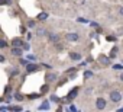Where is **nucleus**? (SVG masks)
I'll return each instance as SVG.
<instances>
[{
	"instance_id": "nucleus-22",
	"label": "nucleus",
	"mask_w": 123,
	"mask_h": 112,
	"mask_svg": "<svg viewBox=\"0 0 123 112\" xmlns=\"http://www.w3.org/2000/svg\"><path fill=\"white\" fill-rule=\"evenodd\" d=\"M20 64H23V66H26V64H28V61H26V60H23V58H22V60H20Z\"/></svg>"
},
{
	"instance_id": "nucleus-8",
	"label": "nucleus",
	"mask_w": 123,
	"mask_h": 112,
	"mask_svg": "<svg viewBox=\"0 0 123 112\" xmlns=\"http://www.w3.org/2000/svg\"><path fill=\"white\" fill-rule=\"evenodd\" d=\"M77 95H78V90H77V89H73V90H71V93H68V96H67V98H68V100H73V99H75V98H77Z\"/></svg>"
},
{
	"instance_id": "nucleus-17",
	"label": "nucleus",
	"mask_w": 123,
	"mask_h": 112,
	"mask_svg": "<svg viewBox=\"0 0 123 112\" xmlns=\"http://www.w3.org/2000/svg\"><path fill=\"white\" fill-rule=\"evenodd\" d=\"M113 69H114V70H123V66H122V64H114Z\"/></svg>"
},
{
	"instance_id": "nucleus-24",
	"label": "nucleus",
	"mask_w": 123,
	"mask_h": 112,
	"mask_svg": "<svg viewBox=\"0 0 123 112\" xmlns=\"http://www.w3.org/2000/svg\"><path fill=\"white\" fill-rule=\"evenodd\" d=\"M12 111H16V112H19V111H20V108H19V106H15V108H12Z\"/></svg>"
},
{
	"instance_id": "nucleus-19",
	"label": "nucleus",
	"mask_w": 123,
	"mask_h": 112,
	"mask_svg": "<svg viewBox=\"0 0 123 112\" xmlns=\"http://www.w3.org/2000/svg\"><path fill=\"white\" fill-rule=\"evenodd\" d=\"M77 22H80V23H87V21H86L84 18H78V19H77Z\"/></svg>"
},
{
	"instance_id": "nucleus-18",
	"label": "nucleus",
	"mask_w": 123,
	"mask_h": 112,
	"mask_svg": "<svg viewBox=\"0 0 123 112\" xmlns=\"http://www.w3.org/2000/svg\"><path fill=\"white\" fill-rule=\"evenodd\" d=\"M114 54H117V47H114V48L111 49V52H110V55H111V57H113Z\"/></svg>"
},
{
	"instance_id": "nucleus-27",
	"label": "nucleus",
	"mask_w": 123,
	"mask_h": 112,
	"mask_svg": "<svg viewBox=\"0 0 123 112\" xmlns=\"http://www.w3.org/2000/svg\"><path fill=\"white\" fill-rule=\"evenodd\" d=\"M120 80H122V82H123V73H122V74H120Z\"/></svg>"
},
{
	"instance_id": "nucleus-16",
	"label": "nucleus",
	"mask_w": 123,
	"mask_h": 112,
	"mask_svg": "<svg viewBox=\"0 0 123 112\" xmlns=\"http://www.w3.org/2000/svg\"><path fill=\"white\" fill-rule=\"evenodd\" d=\"M84 77H86V79L93 77V71H86V73H84Z\"/></svg>"
},
{
	"instance_id": "nucleus-2",
	"label": "nucleus",
	"mask_w": 123,
	"mask_h": 112,
	"mask_svg": "<svg viewBox=\"0 0 123 112\" xmlns=\"http://www.w3.org/2000/svg\"><path fill=\"white\" fill-rule=\"evenodd\" d=\"M96 108H97L98 111H103V109L106 108V99H104V98H97V100H96Z\"/></svg>"
},
{
	"instance_id": "nucleus-4",
	"label": "nucleus",
	"mask_w": 123,
	"mask_h": 112,
	"mask_svg": "<svg viewBox=\"0 0 123 112\" xmlns=\"http://www.w3.org/2000/svg\"><path fill=\"white\" fill-rule=\"evenodd\" d=\"M10 52H12V55H15V57H20V55L23 54V51H22L19 47H13V48L10 49Z\"/></svg>"
},
{
	"instance_id": "nucleus-20",
	"label": "nucleus",
	"mask_w": 123,
	"mask_h": 112,
	"mask_svg": "<svg viewBox=\"0 0 123 112\" xmlns=\"http://www.w3.org/2000/svg\"><path fill=\"white\" fill-rule=\"evenodd\" d=\"M28 60H31V61H35V60H36V57L31 54V55H28Z\"/></svg>"
},
{
	"instance_id": "nucleus-28",
	"label": "nucleus",
	"mask_w": 123,
	"mask_h": 112,
	"mask_svg": "<svg viewBox=\"0 0 123 112\" xmlns=\"http://www.w3.org/2000/svg\"><path fill=\"white\" fill-rule=\"evenodd\" d=\"M120 15H122V16H123V7H122V9H120Z\"/></svg>"
},
{
	"instance_id": "nucleus-11",
	"label": "nucleus",
	"mask_w": 123,
	"mask_h": 112,
	"mask_svg": "<svg viewBox=\"0 0 123 112\" xmlns=\"http://www.w3.org/2000/svg\"><path fill=\"white\" fill-rule=\"evenodd\" d=\"M26 70H28L29 73H32V71H36V70H38V66H36V64H28Z\"/></svg>"
},
{
	"instance_id": "nucleus-21",
	"label": "nucleus",
	"mask_w": 123,
	"mask_h": 112,
	"mask_svg": "<svg viewBox=\"0 0 123 112\" xmlns=\"http://www.w3.org/2000/svg\"><path fill=\"white\" fill-rule=\"evenodd\" d=\"M29 48H31L29 44H23V49H29Z\"/></svg>"
},
{
	"instance_id": "nucleus-30",
	"label": "nucleus",
	"mask_w": 123,
	"mask_h": 112,
	"mask_svg": "<svg viewBox=\"0 0 123 112\" xmlns=\"http://www.w3.org/2000/svg\"><path fill=\"white\" fill-rule=\"evenodd\" d=\"M2 112H6V111H5V109H2Z\"/></svg>"
},
{
	"instance_id": "nucleus-3",
	"label": "nucleus",
	"mask_w": 123,
	"mask_h": 112,
	"mask_svg": "<svg viewBox=\"0 0 123 112\" xmlns=\"http://www.w3.org/2000/svg\"><path fill=\"white\" fill-rule=\"evenodd\" d=\"M67 39H68L70 42H75V41L80 39V35H78L77 32H70V34H67Z\"/></svg>"
},
{
	"instance_id": "nucleus-25",
	"label": "nucleus",
	"mask_w": 123,
	"mask_h": 112,
	"mask_svg": "<svg viewBox=\"0 0 123 112\" xmlns=\"http://www.w3.org/2000/svg\"><path fill=\"white\" fill-rule=\"evenodd\" d=\"M28 26H29V28H33V26H35V23H33V22H29V23H28Z\"/></svg>"
},
{
	"instance_id": "nucleus-6",
	"label": "nucleus",
	"mask_w": 123,
	"mask_h": 112,
	"mask_svg": "<svg viewBox=\"0 0 123 112\" xmlns=\"http://www.w3.org/2000/svg\"><path fill=\"white\" fill-rule=\"evenodd\" d=\"M70 58L73 61H80L81 60V54H78V52H70Z\"/></svg>"
},
{
	"instance_id": "nucleus-1",
	"label": "nucleus",
	"mask_w": 123,
	"mask_h": 112,
	"mask_svg": "<svg viewBox=\"0 0 123 112\" xmlns=\"http://www.w3.org/2000/svg\"><path fill=\"white\" fill-rule=\"evenodd\" d=\"M110 100H111L113 103H119V102L122 100L120 92H119V90H111V92H110Z\"/></svg>"
},
{
	"instance_id": "nucleus-26",
	"label": "nucleus",
	"mask_w": 123,
	"mask_h": 112,
	"mask_svg": "<svg viewBox=\"0 0 123 112\" xmlns=\"http://www.w3.org/2000/svg\"><path fill=\"white\" fill-rule=\"evenodd\" d=\"M51 100H55V102H56V100H59V99H58L56 96H52V98H51Z\"/></svg>"
},
{
	"instance_id": "nucleus-12",
	"label": "nucleus",
	"mask_w": 123,
	"mask_h": 112,
	"mask_svg": "<svg viewBox=\"0 0 123 112\" xmlns=\"http://www.w3.org/2000/svg\"><path fill=\"white\" fill-rule=\"evenodd\" d=\"M48 108H49V102H48V100H46V102H43V103L39 106V109H41V111H43V109H48Z\"/></svg>"
},
{
	"instance_id": "nucleus-23",
	"label": "nucleus",
	"mask_w": 123,
	"mask_h": 112,
	"mask_svg": "<svg viewBox=\"0 0 123 112\" xmlns=\"http://www.w3.org/2000/svg\"><path fill=\"white\" fill-rule=\"evenodd\" d=\"M15 98H16V99H18V100H22V95H19V93H18V95H16V96H15Z\"/></svg>"
},
{
	"instance_id": "nucleus-14",
	"label": "nucleus",
	"mask_w": 123,
	"mask_h": 112,
	"mask_svg": "<svg viewBox=\"0 0 123 112\" xmlns=\"http://www.w3.org/2000/svg\"><path fill=\"white\" fill-rule=\"evenodd\" d=\"M45 34H46V31H45L43 28H39V29H38V35H39V36H42V35H45Z\"/></svg>"
},
{
	"instance_id": "nucleus-5",
	"label": "nucleus",
	"mask_w": 123,
	"mask_h": 112,
	"mask_svg": "<svg viewBox=\"0 0 123 112\" xmlns=\"http://www.w3.org/2000/svg\"><path fill=\"white\" fill-rule=\"evenodd\" d=\"M45 79H46V82H49V83H51V82H55V80L58 79V74H56V73H48Z\"/></svg>"
},
{
	"instance_id": "nucleus-7",
	"label": "nucleus",
	"mask_w": 123,
	"mask_h": 112,
	"mask_svg": "<svg viewBox=\"0 0 123 112\" xmlns=\"http://www.w3.org/2000/svg\"><path fill=\"white\" fill-rule=\"evenodd\" d=\"M100 63L101 64H104V66H109L110 64V57H106V55H100Z\"/></svg>"
},
{
	"instance_id": "nucleus-13",
	"label": "nucleus",
	"mask_w": 123,
	"mask_h": 112,
	"mask_svg": "<svg viewBox=\"0 0 123 112\" xmlns=\"http://www.w3.org/2000/svg\"><path fill=\"white\" fill-rule=\"evenodd\" d=\"M46 18H48V13H39V15H38V19H39V21H45Z\"/></svg>"
},
{
	"instance_id": "nucleus-10",
	"label": "nucleus",
	"mask_w": 123,
	"mask_h": 112,
	"mask_svg": "<svg viewBox=\"0 0 123 112\" xmlns=\"http://www.w3.org/2000/svg\"><path fill=\"white\" fill-rule=\"evenodd\" d=\"M58 39H59L58 34H49V41L51 42H58Z\"/></svg>"
},
{
	"instance_id": "nucleus-15",
	"label": "nucleus",
	"mask_w": 123,
	"mask_h": 112,
	"mask_svg": "<svg viewBox=\"0 0 123 112\" xmlns=\"http://www.w3.org/2000/svg\"><path fill=\"white\" fill-rule=\"evenodd\" d=\"M6 47H7V42L5 39H2V41H0V48H6Z\"/></svg>"
},
{
	"instance_id": "nucleus-9",
	"label": "nucleus",
	"mask_w": 123,
	"mask_h": 112,
	"mask_svg": "<svg viewBox=\"0 0 123 112\" xmlns=\"http://www.w3.org/2000/svg\"><path fill=\"white\" fill-rule=\"evenodd\" d=\"M12 45H15V47H23V42H22V39L15 38V39H12Z\"/></svg>"
},
{
	"instance_id": "nucleus-29",
	"label": "nucleus",
	"mask_w": 123,
	"mask_h": 112,
	"mask_svg": "<svg viewBox=\"0 0 123 112\" xmlns=\"http://www.w3.org/2000/svg\"><path fill=\"white\" fill-rule=\"evenodd\" d=\"M119 112H123V109H119Z\"/></svg>"
}]
</instances>
